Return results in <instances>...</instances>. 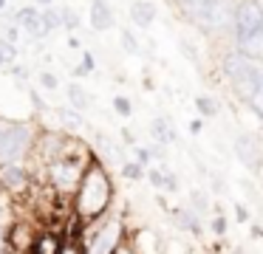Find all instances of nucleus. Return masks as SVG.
Here are the masks:
<instances>
[{
	"instance_id": "aec40b11",
	"label": "nucleus",
	"mask_w": 263,
	"mask_h": 254,
	"mask_svg": "<svg viewBox=\"0 0 263 254\" xmlns=\"http://www.w3.org/2000/svg\"><path fill=\"white\" fill-rule=\"evenodd\" d=\"M37 3H51V0H37Z\"/></svg>"
},
{
	"instance_id": "0eeeda50",
	"label": "nucleus",
	"mask_w": 263,
	"mask_h": 254,
	"mask_svg": "<svg viewBox=\"0 0 263 254\" xmlns=\"http://www.w3.org/2000/svg\"><path fill=\"white\" fill-rule=\"evenodd\" d=\"M91 26L97 31H105V28L114 26V11H110V6L105 0H93L91 3Z\"/></svg>"
},
{
	"instance_id": "2eb2a0df",
	"label": "nucleus",
	"mask_w": 263,
	"mask_h": 254,
	"mask_svg": "<svg viewBox=\"0 0 263 254\" xmlns=\"http://www.w3.org/2000/svg\"><path fill=\"white\" fill-rule=\"evenodd\" d=\"M40 82H43V88H48V90H54L57 88V76H51V73H40Z\"/></svg>"
},
{
	"instance_id": "9b49d317",
	"label": "nucleus",
	"mask_w": 263,
	"mask_h": 254,
	"mask_svg": "<svg viewBox=\"0 0 263 254\" xmlns=\"http://www.w3.org/2000/svg\"><path fill=\"white\" fill-rule=\"evenodd\" d=\"M68 96H71V105H74L77 110H85V107H88V102H91V99H88V93H85V90H80L77 85H71V88H68Z\"/></svg>"
},
{
	"instance_id": "39448f33",
	"label": "nucleus",
	"mask_w": 263,
	"mask_h": 254,
	"mask_svg": "<svg viewBox=\"0 0 263 254\" xmlns=\"http://www.w3.org/2000/svg\"><path fill=\"white\" fill-rule=\"evenodd\" d=\"M235 150H238V158H240V161H243L249 169H257V167H260V141H257V135L243 133L238 141H235Z\"/></svg>"
},
{
	"instance_id": "4468645a",
	"label": "nucleus",
	"mask_w": 263,
	"mask_h": 254,
	"mask_svg": "<svg viewBox=\"0 0 263 254\" xmlns=\"http://www.w3.org/2000/svg\"><path fill=\"white\" fill-rule=\"evenodd\" d=\"M114 107H116V113H119V116H130V102H127L125 96H116Z\"/></svg>"
},
{
	"instance_id": "dca6fc26",
	"label": "nucleus",
	"mask_w": 263,
	"mask_h": 254,
	"mask_svg": "<svg viewBox=\"0 0 263 254\" xmlns=\"http://www.w3.org/2000/svg\"><path fill=\"white\" fill-rule=\"evenodd\" d=\"M122 45H125V48H130V51H136V40H133L130 31H122Z\"/></svg>"
},
{
	"instance_id": "f8f14e48",
	"label": "nucleus",
	"mask_w": 263,
	"mask_h": 254,
	"mask_svg": "<svg viewBox=\"0 0 263 254\" xmlns=\"http://www.w3.org/2000/svg\"><path fill=\"white\" fill-rule=\"evenodd\" d=\"M195 105H198V110L204 113V116H215V113H218V105L210 99V96H198V99H195Z\"/></svg>"
},
{
	"instance_id": "f257e3e1",
	"label": "nucleus",
	"mask_w": 263,
	"mask_h": 254,
	"mask_svg": "<svg viewBox=\"0 0 263 254\" xmlns=\"http://www.w3.org/2000/svg\"><path fill=\"white\" fill-rule=\"evenodd\" d=\"M235 28H238V45L246 60L255 62L263 51V14L257 0H249L235 14Z\"/></svg>"
},
{
	"instance_id": "6e6552de",
	"label": "nucleus",
	"mask_w": 263,
	"mask_h": 254,
	"mask_svg": "<svg viewBox=\"0 0 263 254\" xmlns=\"http://www.w3.org/2000/svg\"><path fill=\"white\" fill-rule=\"evenodd\" d=\"M130 20L136 23V26H144V28H147L150 23H153V6L144 3V0H136V3L130 6Z\"/></svg>"
},
{
	"instance_id": "9d476101",
	"label": "nucleus",
	"mask_w": 263,
	"mask_h": 254,
	"mask_svg": "<svg viewBox=\"0 0 263 254\" xmlns=\"http://www.w3.org/2000/svg\"><path fill=\"white\" fill-rule=\"evenodd\" d=\"M54 178H57V184L68 186V184L77 181V172H74V167H68V164H57V167H54Z\"/></svg>"
},
{
	"instance_id": "1a4fd4ad",
	"label": "nucleus",
	"mask_w": 263,
	"mask_h": 254,
	"mask_svg": "<svg viewBox=\"0 0 263 254\" xmlns=\"http://www.w3.org/2000/svg\"><path fill=\"white\" fill-rule=\"evenodd\" d=\"M150 133H153V139L159 141V144H170L176 135H173L170 124L164 122V119H153V124H150Z\"/></svg>"
},
{
	"instance_id": "a211bd4d",
	"label": "nucleus",
	"mask_w": 263,
	"mask_h": 254,
	"mask_svg": "<svg viewBox=\"0 0 263 254\" xmlns=\"http://www.w3.org/2000/svg\"><path fill=\"white\" fill-rule=\"evenodd\" d=\"M235 214H238V220H246V218H249V212H246V206H240V203L235 206Z\"/></svg>"
},
{
	"instance_id": "f3484780",
	"label": "nucleus",
	"mask_w": 263,
	"mask_h": 254,
	"mask_svg": "<svg viewBox=\"0 0 263 254\" xmlns=\"http://www.w3.org/2000/svg\"><path fill=\"white\" fill-rule=\"evenodd\" d=\"M125 175L127 178H139V175H142V167H139V164H125Z\"/></svg>"
},
{
	"instance_id": "6ab92c4d",
	"label": "nucleus",
	"mask_w": 263,
	"mask_h": 254,
	"mask_svg": "<svg viewBox=\"0 0 263 254\" xmlns=\"http://www.w3.org/2000/svg\"><path fill=\"white\" fill-rule=\"evenodd\" d=\"M212 229H215V231H223V220H221V214H218V218L212 220Z\"/></svg>"
},
{
	"instance_id": "412c9836",
	"label": "nucleus",
	"mask_w": 263,
	"mask_h": 254,
	"mask_svg": "<svg viewBox=\"0 0 263 254\" xmlns=\"http://www.w3.org/2000/svg\"><path fill=\"white\" fill-rule=\"evenodd\" d=\"M3 3H6V0H0V6H3Z\"/></svg>"
},
{
	"instance_id": "ddd939ff",
	"label": "nucleus",
	"mask_w": 263,
	"mask_h": 254,
	"mask_svg": "<svg viewBox=\"0 0 263 254\" xmlns=\"http://www.w3.org/2000/svg\"><path fill=\"white\" fill-rule=\"evenodd\" d=\"M3 175H6V181H9V184H14V186L23 184V169L14 167V164H9V167L3 169Z\"/></svg>"
},
{
	"instance_id": "423d86ee",
	"label": "nucleus",
	"mask_w": 263,
	"mask_h": 254,
	"mask_svg": "<svg viewBox=\"0 0 263 254\" xmlns=\"http://www.w3.org/2000/svg\"><path fill=\"white\" fill-rule=\"evenodd\" d=\"M17 23H23V26L29 28V34H34V37H46L48 34L46 17H43L40 11H34V9H23L17 14Z\"/></svg>"
},
{
	"instance_id": "f03ea898",
	"label": "nucleus",
	"mask_w": 263,
	"mask_h": 254,
	"mask_svg": "<svg viewBox=\"0 0 263 254\" xmlns=\"http://www.w3.org/2000/svg\"><path fill=\"white\" fill-rule=\"evenodd\" d=\"M223 68H227L232 85H235V88H238L243 96H249V99H257V96H260L263 73H260V68H257V62L246 60L243 54H229L227 62H223Z\"/></svg>"
},
{
	"instance_id": "7ed1b4c3",
	"label": "nucleus",
	"mask_w": 263,
	"mask_h": 254,
	"mask_svg": "<svg viewBox=\"0 0 263 254\" xmlns=\"http://www.w3.org/2000/svg\"><path fill=\"white\" fill-rule=\"evenodd\" d=\"M26 147H29V130L23 124L14 127H0V158L6 164H14L23 158Z\"/></svg>"
},
{
	"instance_id": "20e7f679",
	"label": "nucleus",
	"mask_w": 263,
	"mask_h": 254,
	"mask_svg": "<svg viewBox=\"0 0 263 254\" xmlns=\"http://www.w3.org/2000/svg\"><path fill=\"white\" fill-rule=\"evenodd\" d=\"M184 9H187L190 17H195V20L201 23H221V6L223 0H181Z\"/></svg>"
}]
</instances>
